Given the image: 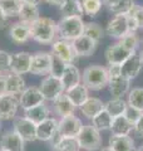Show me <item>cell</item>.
<instances>
[{
  "instance_id": "obj_1",
  "label": "cell",
  "mask_w": 143,
  "mask_h": 151,
  "mask_svg": "<svg viewBox=\"0 0 143 151\" xmlns=\"http://www.w3.org/2000/svg\"><path fill=\"white\" fill-rule=\"evenodd\" d=\"M30 37L33 40L40 44H51L58 37L56 22L51 18L40 17L30 24Z\"/></svg>"
},
{
  "instance_id": "obj_2",
  "label": "cell",
  "mask_w": 143,
  "mask_h": 151,
  "mask_svg": "<svg viewBox=\"0 0 143 151\" xmlns=\"http://www.w3.org/2000/svg\"><path fill=\"white\" fill-rule=\"evenodd\" d=\"M82 83L92 91H101L108 86L107 68L99 64H90L85 67L82 73Z\"/></svg>"
},
{
  "instance_id": "obj_3",
  "label": "cell",
  "mask_w": 143,
  "mask_h": 151,
  "mask_svg": "<svg viewBox=\"0 0 143 151\" xmlns=\"http://www.w3.org/2000/svg\"><path fill=\"white\" fill-rule=\"evenodd\" d=\"M85 23L83 18H61L56 23V30H58L59 39L66 42H73L78 37L84 34Z\"/></svg>"
},
{
  "instance_id": "obj_4",
  "label": "cell",
  "mask_w": 143,
  "mask_h": 151,
  "mask_svg": "<svg viewBox=\"0 0 143 151\" xmlns=\"http://www.w3.org/2000/svg\"><path fill=\"white\" fill-rule=\"evenodd\" d=\"M80 149L85 151H97L101 150L103 139L99 132L93 125H83L79 135L77 136Z\"/></svg>"
},
{
  "instance_id": "obj_5",
  "label": "cell",
  "mask_w": 143,
  "mask_h": 151,
  "mask_svg": "<svg viewBox=\"0 0 143 151\" xmlns=\"http://www.w3.org/2000/svg\"><path fill=\"white\" fill-rule=\"evenodd\" d=\"M39 89H40V92L45 101H54L55 98H58L60 94H63L65 92L60 78L53 77V76H50V74L46 76L40 82Z\"/></svg>"
},
{
  "instance_id": "obj_6",
  "label": "cell",
  "mask_w": 143,
  "mask_h": 151,
  "mask_svg": "<svg viewBox=\"0 0 143 151\" xmlns=\"http://www.w3.org/2000/svg\"><path fill=\"white\" fill-rule=\"evenodd\" d=\"M54 55L59 57L65 64H74L78 55L75 54L72 42H66L63 39H55L51 43V52Z\"/></svg>"
},
{
  "instance_id": "obj_7",
  "label": "cell",
  "mask_w": 143,
  "mask_h": 151,
  "mask_svg": "<svg viewBox=\"0 0 143 151\" xmlns=\"http://www.w3.org/2000/svg\"><path fill=\"white\" fill-rule=\"evenodd\" d=\"M13 130L23 139L24 142H33L36 140V125L24 116L14 120Z\"/></svg>"
},
{
  "instance_id": "obj_8",
  "label": "cell",
  "mask_w": 143,
  "mask_h": 151,
  "mask_svg": "<svg viewBox=\"0 0 143 151\" xmlns=\"http://www.w3.org/2000/svg\"><path fill=\"white\" fill-rule=\"evenodd\" d=\"M51 53L50 52H36L31 54L30 73L34 76H45L50 72Z\"/></svg>"
},
{
  "instance_id": "obj_9",
  "label": "cell",
  "mask_w": 143,
  "mask_h": 151,
  "mask_svg": "<svg viewBox=\"0 0 143 151\" xmlns=\"http://www.w3.org/2000/svg\"><path fill=\"white\" fill-rule=\"evenodd\" d=\"M18 100H19V106H20L24 111L30 110V108L40 105V103H44V101H45L39 87H34V86L26 87L19 94Z\"/></svg>"
},
{
  "instance_id": "obj_10",
  "label": "cell",
  "mask_w": 143,
  "mask_h": 151,
  "mask_svg": "<svg viewBox=\"0 0 143 151\" xmlns=\"http://www.w3.org/2000/svg\"><path fill=\"white\" fill-rule=\"evenodd\" d=\"M83 127L82 120L77 116L63 117L58 121V135L64 137H77Z\"/></svg>"
},
{
  "instance_id": "obj_11",
  "label": "cell",
  "mask_w": 143,
  "mask_h": 151,
  "mask_svg": "<svg viewBox=\"0 0 143 151\" xmlns=\"http://www.w3.org/2000/svg\"><path fill=\"white\" fill-rule=\"evenodd\" d=\"M31 54L29 52H15L10 55V72L19 76L30 73Z\"/></svg>"
},
{
  "instance_id": "obj_12",
  "label": "cell",
  "mask_w": 143,
  "mask_h": 151,
  "mask_svg": "<svg viewBox=\"0 0 143 151\" xmlns=\"http://www.w3.org/2000/svg\"><path fill=\"white\" fill-rule=\"evenodd\" d=\"M19 106V100L16 96L4 93L0 96V120H11L16 116Z\"/></svg>"
},
{
  "instance_id": "obj_13",
  "label": "cell",
  "mask_w": 143,
  "mask_h": 151,
  "mask_svg": "<svg viewBox=\"0 0 143 151\" xmlns=\"http://www.w3.org/2000/svg\"><path fill=\"white\" fill-rule=\"evenodd\" d=\"M107 35L114 39H122L126 34L129 33L127 24V15H114L111 20L108 22L106 28Z\"/></svg>"
},
{
  "instance_id": "obj_14",
  "label": "cell",
  "mask_w": 143,
  "mask_h": 151,
  "mask_svg": "<svg viewBox=\"0 0 143 151\" xmlns=\"http://www.w3.org/2000/svg\"><path fill=\"white\" fill-rule=\"evenodd\" d=\"M58 134V120L48 117L46 120L36 125V140L51 141Z\"/></svg>"
},
{
  "instance_id": "obj_15",
  "label": "cell",
  "mask_w": 143,
  "mask_h": 151,
  "mask_svg": "<svg viewBox=\"0 0 143 151\" xmlns=\"http://www.w3.org/2000/svg\"><path fill=\"white\" fill-rule=\"evenodd\" d=\"M132 54L133 53L128 52L126 48H123L118 42L109 45L106 49V53H104V55H106V60H107L108 64H118V65L124 63Z\"/></svg>"
},
{
  "instance_id": "obj_16",
  "label": "cell",
  "mask_w": 143,
  "mask_h": 151,
  "mask_svg": "<svg viewBox=\"0 0 143 151\" xmlns=\"http://www.w3.org/2000/svg\"><path fill=\"white\" fill-rule=\"evenodd\" d=\"M142 68H143V65H142L141 57L137 53H133L124 63L121 64L122 76L126 79H128V81H132V79L137 78V76L141 73Z\"/></svg>"
},
{
  "instance_id": "obj_17",
  "label": "cell",
  "mask_w": 143,
  "mask_h": 151,
  "mask_svg": "<svg viewBox=\"0 0 143 151\" xmlns=\"http://www.w3.org/2000/svg\"><path fill=\"white\" fill-rule=\"evenodd\" d=\"M0 147L8 151H25V142L14 130H8L1 135Z\"/></svg>"
},
{
  "instance_id": "obj_18",
  "label": "cell",
  "mask_w": 143,
  "mask_h": 151,
  "mask_svg": "<svg viewBox=\"0 0 143 151\" xmlns=\"http://www.w3.org/2000/svg\"><path fill=\"white\" fill-rule=\"evenodd\" d=\"M97 42H94L93 39H90L87 35H80L77 39H74L72 42V45L74 48L75 54L78 57H89L92 55L95 49H97Z\"/></svg>"
},
{
  "instance_id": "obj_19",
  "label": "cell",
  "mask_w": 143,
  "mask_h": 151,
  "mask_svg": "<svg viewBox=\"0 0 143 151\" xmlns=\"http://www.w3.org/2000/svg\"><path fill=\"white\" fill-rule=\"evenodd\" d=\"M108 88L112 98H123L124 94L131 91V81L126 79L123 76L113 77L108 79Z\"/></svg>"
},
{
  "instance_id": "obj_20",
  "label": "cell",
  "mask_w": 143,
  "mask_h": 151,
  "mask_svg": "<svg viewBox=\"0 0 143 151\" xmlns=\"http://www.w3.org/2000/svg\"><path fill=\"white\" fill-rule=\"evenodd\" d=\"M60 81L63 83L65 91L75 87L79 83H82V74H80L79 68L75 64H66Z\"/></svg>"
},
{
  "instance_id": "obj_21",
  "label": "cell",
  "mask_w": 143,
  "mask_h": 151,
  "mask_svg": "<svg viewBox=\"0 0 143 151\" xmlns=\"http://www.w3.org/2000/svg\"><path fill=\"white\" fill-rule=\"evenodd\" d=\"M11 40L15 44H24L30 39V25L25 24L21 22H16L10 27L9 30Z\"/></svg>"
},
{
  "instance_id": "obj_22",
  "label": "cell",
  "mask_w": 143,
  "mask_h": 151,
  "mask_svg": "<svg viewBox=\"0 0 143 151\" xmlns=\"http://www.w3.org/2000/svg\"><path fill=\"white\" fill-rule=\"evenodd\" d=\"M54 105V111L58 116H60L61 119L63 117H68V116H73L75 112V107L73 105V102L69 100V97L66 96V93L64 92L63 94H60L58 98H55L53 101Z\"/></svg>"
},
{
  "instance_id": "obj_23",
  "label": "cell",
  "mask_w": 143,
  "mask_h": 151,
  "mask_svg": "<svg viewBox=\"0 0 143 151\" xmlns=\"http://www.w3.org/2000/svg\"><path fill=\"white\" fill-rule=\"evenodd\" d=\"M50 146L54 151H79L80 146L77 137H64V136H56L50 141Z\"/></svg>"
},
{
  "instance_id": "obj_24",
  "label": "cell",
  "mask_w": 143,
  "mask_h": 151,
  "mask_svg": "<svg viewBox=\"0 0 143 151\" xmlns=\"http://www.w3.org/2000/svg\"><path fill=\"white\" fill-rule=\"evenodd\" d=\"M79 110L85 119L92 120L93 117L97 116L102 110H104V102L97 97H89L88 100L79 107Z\"/></svg>"
},
{
  "instance_id": "obj_25",
  "label": "cell",
  "mask_w": 143,
  "mask_h": 151,
  "mask_svg": "<svg viewBox=\"0 0 143 151\" xmlns=\"http://www.w3.org/2000/svg\"><path fill=\"white\" fill-rule=\"evenodd\" d=\"M61 18H83L84 12L79 0H64L59 5Z\"/></svg>"
},
{
  "instance_id": "obj_26",
  "label": "cell",
  "mask_w": 143,
  "mask_h": 151,
  "mask_svg": "<svg viewBox=\"0 0 143 151\" xmlns=\"http://www.w3.org/2000/svg\"><path fill=\"white\" fill-rule=\"evenodd\" d=\"M109 147L113 151H137L134 146V141L128 136H116L111 135L109 137Z\"/></svg>"
},
{
  "instance_id": "obj_27",
  "label": "cell",
  "mask_w": 143,
  "mask_h": 151,
  "mask_svg": "<svg viewBox=\"0 0 143 151\" xmlns=\"http://www.w3.org/2000/svg\"><path fill=\"white\" fill-rule=\"evenodd\" d=\"M25 81L21 76L15 73H8L6 74V87L5 93L11 94V96H19L24 89H25Z\"/></svg>"
},
{
  "instance_id": "obj_28",
  "label": "cell",
  "mask_w": 143,
  "mask_h": 151,
  "mask_svg": "<svg viewBox=\"0 0 143 151\" xmlns=\"http://www.w3.org/2000/svg\"><path fill=\"white\" fill-rule=\"evenodd\" d=\"M65 93H66V96L69 97V100L73 102V105L75 107H80L90 97L89 89L87 88V86H84L83 83H79L75 87L65 91Z\"/></svg>"
},
{
  "instance_id": "obj_29",
  "label": "cell",
  "mask_w": 143,
  "mask_h": 151,
  "mask_svg": "<svg viewBox=\"0 0 143 151\" xmlns=\"http://www.w3.org/2000/svg\"><path fill=\"white\" fill-rule=\"evenodd\" d=\"M18 17H19V19H20L21 23H25V24L30 25L40 18L39 8H38V5H35V4L23 3Z\"/></svg>"
},
{
  "instance_id": "obj_30",
  "label": "cell",
  "mask_w": 143,
  "mask_h": 151,
  "mask_svg": "<svg viewBox=\"0 0 143 151\" xmlns=\"http://www.w3.org/2000/svg\"><path fill=\"white\" fill-rule=\"evenodd\" d=\"M106 5L114 15H128L134 9L136 3L134 0H112Z\"/></svg>"
},
{
  "instance_id": "obj_31",
  "label": "cell",
  "mask_w": 143,
  "mask_h": 151,
  "mask_svg": "<svg viewBox=\"0 0 143 151\" xmlns=\"http://www.w3.org/2000/svg\"><path fill=\"white\" fill-rule=\"evenodd\" d=\"M49 113H50V110L45 103H40L35 107L30 108V110H26L24 111V117H26L28 120H30L31 122H34L35 125L40 124L44 120H46L49 117Z\"/></svg>"
},
{
  "instance_id": "obj_32",
  "label": "cell",
  "mask_w": 143,
  "mask_h": 151,
  "mask_svg": "<svg viewBox=\"0 0 143 151\" xmlns=\"http://www.w3.org/2000/svg\"><path fill=\"white\" fill-rule=\"evenodd\" d=\"M132 130H133V125H131L123 115L118 116V117H113L112 126H111L112 135H116V136H128L131 134Z\"/></svg>"
},
{
  "instance_id": "obj_33",
  "label": "cell",
  "mask_w": 143,
  "mask_h": 151,
  "mask_svg": "<svg viewBox=\"0 0 143 151\" xmlns=\"http://www.w3.org/2000/svg\"><path fill=\"white\" fill-rule=\"evenodd\" d=\"M128 103L123 98H111L108 102L104 103V110H106L112 117H118L124 113Z\"/></svg>"
},
{
  "instance_id": "obj_34",
  "label": "cell",
  "mask_w": 143,
  "mask_h": 151,
  "mask_svg": "<svg viewBox=\"0 0 143 151\" xmlns=\"http://www.w3.org/2000/svg\"><path fill=\"white\" fill-rule=\"evenodd\" d=\"M112 120H113V117L109 115L106 110H102L97 116L92 119V125L99 132H101V131H106V130H111Z\"/></svg>"
},
{
  "instance_id": "obj_35",
  "label": "cell",
  "mask_w": 143,
  "mask_h": 151,
  "mask_svg": "<svg viewBox=\"0 0 143 151\" xmlns=\"http://www.w3.org/2000/svg\"><path fill=\"white\" fill-rule=\"evenodd\" d=\"M21 4V0H0V8L8 18L18 17Z\"/></svg>"
},
{
  "instance_id": "obj_36",
  "label": "cell",
  "mask_w": 143,
  "mask_h": 151,
  "mask_svg": "<svg viewBox=\"0 0 143 151\" xmlns=\"http://www.w3.org/2000/svg\"><path fill=\"white\" fill-rule=\"evenodd\" d=\"M127 103L143 112V87H134L128 92Z\"/></svg>"
},
{
  "instance_id": "obj_37",
  "label": "cell",
  "mask_w": 143,
  "mask_h": 151,
  "mask_svg": "<svg viewBox=\"0 0 143 151\" xmlns=\"http://www.w3.org/2000/svg\"><path fill=\"white\" fill-rule=\"evenodd\" d=\"M104 33L106 30L98 24V23H85L84 25V35L89 37L90 39H93L94 42H98L104 37Z\"/></svg>"
},
{
  "instance_id": "obj_38",
  "label": "cell",
  "mask_w": 143,
  "mask_h": 151,
  "mask_svg": "<svg viewBox=\"0 0 143 151\" xmlns=\"http://www.w3.org/2000/svg\"><path fill=\"white\" fill-rule=\"evenodd\" d=\"M82 4L84 14L89 17H95L102 10V6L104 5L103 0H79Z\"/></svg>"
},
{
  "instance_id": "obj_39",
  "label": "cell",
  "mask_w": 143,
  "mask_h": 151,
  "mask_svg": "<svg viewBox=\"0 0 143 151\" xmlns=\"http://www.w3.org/2000/svg\"><path fill=\"white\" fill-rule=\"evenodd\" d=\"M118 43L121 44L123 48H126L128 52L136 53V49L138 48V44H139V38H138L136 33H128L122 39L118 40Z\"/></svg>"
},
{
  "instance_id": "obj_40",
  "label": "cell",
  "mask_w": 143,
  "mask_h": 151,
  "mask_svg": "<svg viewBox=\"0 0 143 151\" xmlns=\"http://www.w3.org/2000/svg\"><path fill=\"white\" fill-rule=\"evenodd\" d=\"M65 67H66V64L63 62V60H61L59 57H56L51 53V64H50L49 74L53 76V77H56V78H61Z\"/></svg>"
},
{
  "instance_id": "obj_41",
  "label": "cell",
  "mask_w": 143,
  "mask_h": 151,
  "mask_svg": "<svg viewBox=\"0 0 143 151\" xmlns=\"http://www.w3.org/2000/svg\"><path fill=\"white\" fill-rule=\"evenodd\" d=\"M142 115H143V112H142V111L137 110V108L132 107V106H129V105L127 106L124 113H123V116H124L126 119H127V121L129 122L131 125H133V126H134V125H136V122L142 117Z\"/></svg>"
},
{
  "instance_id": "obj_42",
  "label": "cell",
  "mask_w": 143,
  "mask_h": 151,
  "mask_svg": "<svg viewBox=\"0 0 143 151\" xmlns=\"http://www.w3.org/2000/svg\"><path fill=\"white\" fill-rule=\"evenodd\" d=\"M10 55L6 50H0V74L6 76L10 73Z\"/></svg>"
},
{
  "instance_id": "obj_43",
  "label": "cell",
  "mask_w": 143,
  "mask_h": 151,
  "mask_svg": "<svg viewBox=\"0 0 143 151\" xmlns=\"http://www.w3.org/2000/svg\"><path fill=\"white\" fill-rule=\"evenodd\" d=\"M129 14L136 19V22L138 23V27H139V29H143V6L136 5L134 9H133V10Z\"/></svg>"
},
{
  "instance_id": "obj_44",
  "label": "cell",
  "mask_w": 143,
  "mask_h": 151,
  "mask_svg": "<svg viewBox=\"0 0 143 151\" xmlns=\"http://www.w3.org/2000/svg\"><path fill=\"white\" fill-rule=\"evenodd\" d=\"M127 24H128V30H129V33H136L138 29H139L138 23L136 22V19L133 18L131 14L127 15Z\"/></svg>"
},
{
  "instance_id": "obj_45",
  "label": "cell",
  "mask_w": 143,
  "mask_h": 151,
  "mask_svg": "<svg viewBox=\"0 0 143 151\" xmlns=\"http://www.w3.org/2000/svg\"><path fill=\"white\" fill-rule=\"evenodd\" d=\"M133 131H134L139 137H143V115L141 119L136 122V125L133 126Z\"/></svg>"
},
{
  "instance_id": "obj_46",
  "label": "cell",
  "mask_w": 143,
  "mask_h": 151,
  "mask_svg": "<svg viewBox=\"0 0 143 151\" xmlns=\"http://www.w3.org/2000/svg\"><path fill=\"white\" fill-rule=\"evenodd\" d=\"M5 87H6V76L0 74V96L5 93Z\"/></svg>"
},
{
  "instance_id": "obj_47",
  "label": "cell",
  "mask_w": 143,
  "mask_h": 151,
  "mask_svg": "<svg viewBox=\"0 0 143 151\" xmlns=\"http://www.w3.org/2000/svg\"><path fill=\"white\" fill-rule=\"evenodd\" d=\"M8 23V17L4 14V12L1 10V8H0V29H4Z\"/></svg>"
},
{
  "instance_id": "obj_48",
  "label": "cell",
  "mask_w": 143,
  "mask_h": 151,
  "mask_svg": "<svg viewBox=\"0 0 143 151\" xmlns=\"http://www.w3.org/2000/svg\"><path fill=\"white\" fill-rule=\"evenodd\" d=\"M44 1L51 4V5H60V4L63 3L64 0H44Z\"/></svg>"
},
{
  "instance_id": "obj_49",
  "label": "cell",
  "mask_w": 143,
  "mask_h": 151,
  "mask_svg": "<svg viewBox=\"0 0 143 151\" xmlns=\"http://www.w3.org/2000/svg\"><path fill=\"white\" fill-rule=\"evenodd\" d=\"M23 3H29V4H35V5H38L41 0H21Z\"/></svg>"
},
{
  "instance_id": "obj_50",
  "label": "cell",
  "mask_w": 143,
  "mask_h": 151,
  "mask_svg": "<svg viewBox=\"0 0 143 151\" xmlns=\"http://www.w3.org/2000/svg\"><path fill=\"white\" fill-rule=\"evenodd\" d=\"M99 151H113L111 147H109V146H108V147H103V149H101V150H99Z\"/></svg>"
},
{
  "instance_id": "obj_51",
  "label": "cell",
  "mask_w": 143,
  "mask_h": 151,
  "mask_svg": "<svg viewBox=\"0 0 143 151\" xmlns=\"http://www.w3.org/2000/svg\"><path fill=\"white\" fill-rule=\"evenodd\" d=\"M139 57H141V60H142V65H143V49H142V52L139 53Z\"/></svg>"
},
{
  "instance_id": "obj_52",
  "label": "cell",
  "mask_w": 143,
  "mask_h": 151,
  "mask_svg": "<svg viewBox=\"0 0 143 151\" xmlns=\"http://www.w3.org/2000/svg\"><path fill=\"white\" fill-rule=\"evenodd\" d=\"M137 151H143V145H142V146H139V147L137 149Z\"/></svg>"
},
{
  "instance_id": "obj_53",
  "label": "cell",
  "mask_w": 143,
  "mask_h": 151,
  "mask_svg": "<svg viewBox=\"0 0 143 151\" xmlns=\"http://www.w3.org/2000/svg\"><path fill=\"white\" fill-rule=\"evenodd\" d=\"M109 1H112V0H103V3H104V4H108Z\"/></svg>"
},
{
  "instance_id": "obj_54",
  "label": "cell",
  "mask_w": 143,
  "mask_h": 151,
  "mask_svg": "<svg viewBox=\"0 0 143 151\" xmlns=\"http://www.w3.org/2000/svg\"><path fill=\"white\" fill-rule=\"evenodd\" d=\"M0 151H8V150H5V149H3V147H0Z\"/></svg>"
},
{
  "instance_id": "obj_55",
  "label": "cell",
  "mask_w": 143,
  "mask_h": 151,
  "mask_svg": "<svg viewBox=\"0 0 143 151\" xmlns=\"http://www.w3.org/2000/svg\"><path fill=\"white\" fill-rule=\"evenodd\" d=\"M0 132H1V120H0Z\"/></svg>"
}]
</instances>
